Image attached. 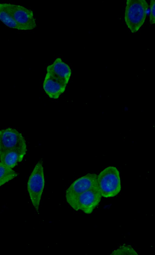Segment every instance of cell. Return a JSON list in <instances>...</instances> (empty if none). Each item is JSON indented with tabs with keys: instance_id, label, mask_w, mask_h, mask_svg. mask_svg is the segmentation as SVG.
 Instances as JSON below:
<instances>
[{
	"instance_id": "cell-1",
	"label": "cell",
	"mask_w": 155,
	"mask_h": 255,
	"mask_svg": "<svg viewBox=\"0 0 155 255\" xmlns=\"http://www.w3.org/2000/svg\"><path fill=\"white\" fill-rule=\"evenodd\" d=\"M148 7L145 0H127L124 20L132 33L137 32L143 24Z\"/></svg>"
},
{
	"instance_id": "cell-6",
	"label": "cell",
	"mask_w": 155,
	"mask_h": 255,
	"mask_svg": "<svg viewBox=\"0 0 155 255\" xmlns=\"http://www.w3.org/2000/svg\"><path fill=\"white\" fill-rule=\"evenodd\" d=\"M102 196L98 188H94L80 194L72 207L76 211L81 210L84 213L90 214L98 205Z\"/></svg>"
},
{
	"instance_id": "cell-10",
	"label": "cell",
	"mask_w": 155,
	"mask_h": 255,
	"mask_svg": "<svg viewBox=\"0 0 155 255\" xmlns=\"http://www.w3.org/2000/svg\"><path fill=\"white\" fill-rule=\"evenodd\" d=\"M26 152L17 149L5 151L0 153V162L12 169L22 160Z\"/></svg>"
},
{
	"instance_id": "cell-14",
	"label": "cell",
	"mask_w": 155,
	"mask_h": 255,
	"mask_svg": "<svg viewBox=\"0 0 155 255\" xmlns=\"http://www.w3.org/2000/svg\"><path fill=\"white\" fill-rule=\"evenodd\" d=\"M150 22L151 24L155 23V1L151 0L150 3Z\"/></svg>"
},
{
	"instance_id": "cell-8",
	"label": "cell",
	"mask_w": 155,
	"mask_h": 255,
	"mask_svg": "<svg viewBox=\"0 0 155 255\" xmlns=\"http://www.w3.org/2000/svg\"><path fill=\"white\" fill-rule=\"evenodd\" d=\"M67 84L46 73L43 87L46 93L50 98L56 99L65 91Z\"/></svg>"
},
{
	"instance_id": "cell-7",
	"label": "cell",
	"mask_w": 155,
	"mask_h": 255,
	"mask_svg": "<svg viewBox=\"0 0 155 255\" xmlns=\"http://www.w3.org/2000/svg\"><path fill=\"white\" fill-rule=\"evenodd\" d=\"M8 5L13 18L25 30H32L36 27L35 19L32 10L20 5Z\"/></svg>"
},
{
	"instance_id": "cell-9",
	"label": "cell",
	"mask_w": 155,
	"mask_h": 255,
	"mask_svg": "<svg viewBox=\"0 0 155 255\" xmlns=\"http://www.w3.org/2000/svg\"><path fill=\"white\" fill-rule=\"evenodd\" d=\"M47 73L67 84L72 72L69 66L58 58L52 64L48 66Z\"/></svg>"
},
{
	"instance_id": "cell-11",
	"label": "cell",
	"mask_w": 155,
	"mask_h": 255,
	"mask_svg": "<svg viewBox=\"0 0 155 255\" xmlns=\"http://www.w3.org/2000/svg\"><path fill=\"white\" fill-rule=\"evenodd\" d=\"M0 20L10 28L19 30H25L13 18L9 10L8 3H0Z\"/></svg>"
},
{
	"instance_id": "cell-4",
	"label": "cell",
	"mask_w": 155,
	"mask_h": 255,
	"mask_svg": "<svg viewBox=\"0 0 155 255\" xmlns=\"http://www.w3.org/2000/svg\"><path fill=\"white\" fill-rule=\"evenodd\" d=\"M97 175L89 173L75 180L66 191L67 202L72 207L78 196L81 193L94 188H98Z\"/></svg>"
},
{
	"instance_id": "cell-2",
	"label": "cell",
	"mask_w": 155,
	"mask_h": 255,
	"mask_svg": "<svg viewBox=\"0 0 155 255\" xmlns=\"http://www.w3.org/2000/svg\"><path fill=\"white\" fill-rule=\"evenodd\" d=\"M99 190L102 197L105 198L113 197L121 190L120 173L116 167L108 166L97 175Z\"/></svg>"
},
{
	"instance_id": "cell-5",
	"label": "cell",
	"mask_w": 155,
	"mask_h": 255,
	"mask_svg": "<svg viewBox=\"0 0 155 255\" xmlns=\"http://www.w3.org/2000/svg\"><path fill=\"white\" fill-rule=\"evenodd\" d=\"M12 149L27 152V145L24 138L15 129L8 128L0 130V153Z\"/></svg>"
},
{
	"instance_id": "cell-12",
	"label": "cell",
	"mask_w": 155,
	"mask_h": 255,
	"mask_svg": "<svg viewBox=\"0 0 155 255\" xmlns=\"http://www.w3.org/2000/svg\"><path fill=\"white\" fill-rule=\"evenodd\" d=\"M18 174L10 167L5 165L0 162V180H5L8 181L12 180Z\"/></svg>"
},
{
	"instance_id": "cell-3",
	"label": "cell",
	"mask_w": 155,
	"mask_h": 255,
	"mask_svg": "<svg viewBox=\"0 0 155 255\" xmlns=\"http://www.w3.org/2000/svg\"><path fill=\"white\" fill-rule=\"evenodd\" d=\"M42 161L39 160L35 166L28 180L27 189L36 211L39 212L40 203L45 186Z\"/></svg>"
},
{
	"instance_id": "cell-13",
	"label": "cell",
	"mask_w": 155,
	"mask_h": 255,
	"mask_svg": "<svg viewBox=\"0 0 155 255\" xmlns=\"http://www.w3.org/2000/svg\"><path fill=\"white\" fill-rule=\"evenodd\" d=\"M112 255H138L137 253L130 245H123L113 250Z\"/></svg>"
},
{
	"instance_id": "cell-15",
	"label": "cell",
	"mask_w": 155,
	"mask_h": 255,
	"mask_svg": "<svg viewBox=\"0 0 155 255\" xmlns=\"http://www.w3.org/2000/svg\"><path fill=\"white\" fill-rule=\"evenodd\" d=\"M8 182V181L5 180H0V187L3 185Z\"/></svg>"
}]
</instances>
